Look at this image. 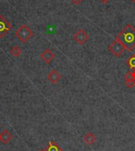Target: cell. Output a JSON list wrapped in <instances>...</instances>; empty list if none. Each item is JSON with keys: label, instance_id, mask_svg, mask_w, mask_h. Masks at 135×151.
<instances>
[{"label": "cell", "instance_id": "5b68a950", "mask_svg": "<svg viewBox=\"0 0 135 151\" xmlns=\"http://www.w3.org/2000/svg\"><path fill=\"white\" fill-rule=\"evenodd\" d=\"M88 38L89 37L88 33L83 29H79L74 36V40L77 43H78L80 45H83L88 40Z\"/></svg>", "mask_w": 135, "mask_h": 151}, {"label": "cell", "instance_id": "52a82bcc", "mask_svg": "<svg viewBox=\"0 0 135 151\" xmlns=\"http://www.w3.org/2000/svg\"><path fill=\"white\" fill-rule=\"evenodd\" d=\"M62 75L59 74V72L55 70H52L49 74H47V80L49 81L52 84H57L59 82V80L61 79Z\"/></svg>", "mask_w": 135, "mask_h": 151}, {"label": "cell", "instance_id": "5bb4252c", "mask_svg": "<svg viewBox=\"0 0 135 151\" xmlns=\"http://www.w3.org/2000/svg\"><path fill=\"white\" fill-rule=\"evenodd\" d=\"M70 1H71V3H73V4H74V5L78 6L79 4H81V2H82L83 0H70Z\"/></svg>", "mask_w": 135, "mask_h": 151}, {"label": "cell", "instance_id": "6da1fadb", "mask_svg": "<svg viewBox=\"0 0 135 151\" xmlns=\"http://www.w3.org/2000/svg\"><path fill=\"white\" fill-rule=\"evenodd\" d=\"M116 40H118L129 52L135 47V28L130 24H128L123 28L116 37Z\"/></svg>", "mask_w": 135, "mask_h": 151}, {"label": "cell", "instance_id": "8fae6325", "mask_svg": "<svg viewBox=\"0 0 135 151\" xmlns=\"http://www.w3.org/2000/svg\"><path fill=\"white\" fill-rule=\"evenodd\" d=\"M126 63L131 70H135V54L130 55L129 59L126 60Z\"/></svg>", "mask_w": 135, "mask_h": 151}, {"label": "cell", "instance_id": "4fadbf2b", "mask_svg": "<svg viewBox=\"0 0 135 151\" xmlns=\"http://www.w3.org/2000/svg\"><path fill=\"white\" fill-rule=\"evenodd\" d=\"M126 80L127 81H134L135 82V70L128 71L125 75Z\"/></svg>", "mask_w": 135, "mask_h": 151}, {"label": "cell", "instance_id": "3957f363", "mask_svg": "<svg viewBox=\"0 0 135 151\" xmlns=\"http://www.w3.org/2000/svg\"><path fill=\"white\" fill-rule=\"evenodd\" d=\"M108 50L110 51L116 57H120L121 55L123 54L126 50L125 47L121 44L118 40H115L108 46Z\"/></svg>", "mask_w": 135, "mask_h": 151}, {"label": "cell", "instance_id": "ba28073f", "mask_svg": "<svg viewBox=\"0 0 135 151\" xmlns=\"http://www.w3.org/2000/svg\"><path fill=\"white\" fill-rule=\"evenodd\" d=\"M11 139H12V134L7 130H3V132L0 134V141L5 145L9 143Z\"/></svg>", "mask_w": 135, "mask_h": 151}, {"label": "cell", "instance_id": "30bf717a", "mask_svg": "<svg viewBox=\"0 0 135 151\" xmlns=\"http://www.w3.org/2000/svg\"><path fill=\"white\" fill-rule=\"evenodd\" d=\"M46 150H47V151H62V149L54 141L49 142L48 146H47Z\"/></svg>", "mask_w": 135, "mask_h": 151}, {"label": "cell", "instance_id": "7a4b0ae2", "mask_svg": "<svg viewBox=\"0 0 135 151\" xmlns=\"http://www.w3.org/2000/svg\"><path fill=\"white\" fill-rule=\"evenodd\" d=\"M15 36L22 43H27L33 36V32L27 25H22L15 32Z\"/></svg>", "mask_w": 135, "mask_h": 151}, {"label": "cell", "instance_id": "9c48e42d", "mask_svg": "<svg viewBox=\"0 0 135 151\" xmlns=\"http://www.w3.org/2000/svg\"><path fill=\"white\" fill-rule=\"evenodd\" d=\"M96 139L95 134L93 133H92V132H88L84 136V141L88 144V146H92L96 142Z\"/></svg>", "mask_w": 135, "mask_h": 151}, {"label": "cell", "instance_id": "7c38bea8", "mask_svg": "<svg viewBox=\"0 0 135 151\" xmlns=\"http://www.w3.org/2000/svg\"><path fill=\"white\" fill-rule=\"evenodd\" d=\"M22 49L20 48L19 47H17V46H14V47H13L10 50V53L15 58H17L19 57L21 54H22Z\"/></svg>", "mask_w": 135, "mask_h": 151}, {"label": "cell", "instance_id": "e0dca14e", "mask_svg": "<svg viewBox=\"0 0 135 151\" xmlns=\"http://www.w3.org/2000/svg\"><path fill=\"white\" fill-rule=\"evenodd\" d=\"M39 151H47V150H40Z\"/></svg>", "mask_w": 135, "mask_h": 151}, {"label": "cell", "instance_id": "2e32d148", "mask_svg": "<svg viewBox=\"0 0 135 151\" xmlns=\"http://www.w3.org/2000/svg\"><path fill=\"white\" fill-rule=\"evenodd\" d=\"M130 1H131V2H132V3H135V0H130Z\"/></svg>", "mask_w": 135, "mask_h": 151}, {"label": "cell", "instance_id": "277c9868", "mask_svg": "<svg viewBox=\"0 0 135 151\" xmlns=\"http://www.w3.org/2000/svg\"><path fill=\"white\" fill-rule=\"evenodd\" d=\"M12 25L10 22L3 17V15H0V38H3L10 32Z\"/></svg>", "mask_w": 135, "mask_h": 151}, {"label": "cell", "instance_id": "8992f818", "mask_svg": "<svg viewBox=\"0 0 135 151\" xmlns=\"http://www.w3.org/2000/svg\"><path fill=\"white\" fill-rule=\"evenodd\" d=\"M40 57H41V59L43 60L44 62H45L46 63H50L52 60H54L55 55L54 53L51 51L50 48H46V49L44 50V52L41 53Z\"/></svg>", "mask_w": 135, "mask_h": 151}, {"label": "cell", "instance_id": "9a60e30c", "mask_svg": "<svg viewBox=\"0 0 135 151\" xmlns=\"http://www.w3.org/2000/svg\"><path fill=\"white\" fill-rule=\"evenodd\" d=\"M101 2H102V3H108V2H109V1H110V0H101Z\"/></svg>", "mask_w": 135, "mask_h": 151}]
</instances>
